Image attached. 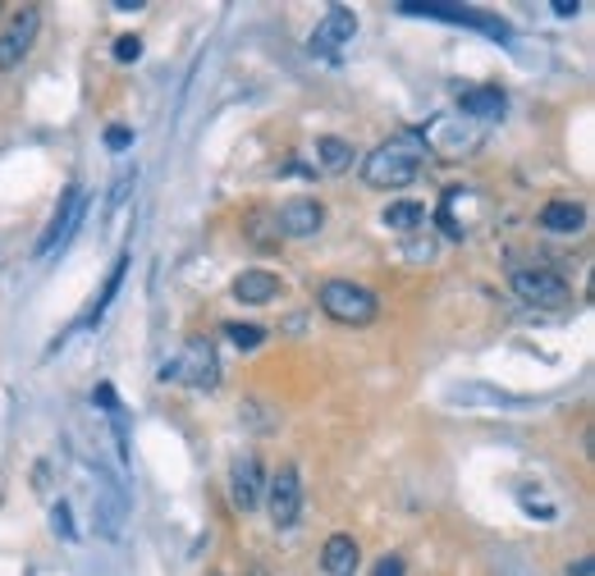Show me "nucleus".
Here are the masks:
<instances>
[{"label": "nucleus", "mask_w": 595, "mask_h": 576, "mask_svg": "<svg viewBox=\"0 0 595 576\" xmlns=\"http://www.w3.org/2000/svg\"><path fill=\"white\" fill-rule=\"evenodd\" d=\"M431 161L426 155V142L417 128H403V134H394L390 142H380L367 161H362V183L376 193H394V188H408L412 178L422 174V165Z\"/></svg>", "instance_id": "f257e3e1"}, {"label": "nucleus", "mask_w": 595, "mask_h": 576, "mask_svg": "<svg viewBox=\"0 0 595 576\" xmlns=\"http://www.w3.org/2000/svg\"><path fill=\"white\" fill-rule=\"evenodd\" d=\"M321 311L340 325H371L380 316V302L371 288H362L353 279H330L321 284Z\"/></svg>", "instance_id": "f03ea898"}, {"label": "nucleus", "mask_w": 595, "mask_h": 576, "mask_svg": "<svg viewBox=\"0 0 595 576\" xmlns=\"http://www.w3.org/2000/svg\"><path fill=\"white\" fill-rule=\"evenodd\" d=\"M161 380H165V384H170V380H174V384H188V389H216L220 361H216L211 338H188L184 353L161 366Z\"/></svg>", "instance_id": "7ed1b4c3"}, {"label": "nucleus", "mask_w": 595, "mask_h": 576, "mask_svg": "<svg viewBox=\"0 0 595 576\" xmlns=\"http://www.w3.org/2000/svg\"><path fill=\"white\" fill-rule=\"evenodd\" d=\"M513 293L540 307V311H563L568 302H573V288H568L563 275L546 270V266H523V270H513Z\"/></svg>", "instance_id": "20e7f679"}, {"label": "nucleus", "mask_w": 595, "mask_h": 576, "mask_svg": "<svg viewBox=\"0 0 595 576\" xmlns=\"http://www.w3.org/2000/svg\"><path fill=\"white\" fill-rule=\"evenodd\" d=\"M468 124H472V119H468ZM468 124L454 119V115H439V119H431V128H417L422 142H426V155H439V161H458V155L477 151L481 128H477V134H458V128H468Z\"/></svg>", "instance_id": "39448f33"}, {"label": "nucleus", "mask_w": 595, "mask_h": 576, "mask_svg": "<svg viewBox=\"0 0 595 576\" xmlns=\"http://www.w3.org/2000/svg\"><path fill=\"white\" fill-rule=\"evenodd\" d=\"M262 499H266V508H271L275 531H289L294 521L302 517V481H298V471H294V466H279Z\"/></svg>", "instance_id": "423d86ee"}, {"label": "nucleus", "mask_w": 595, "mask_h": 576, "mask_svg": "<svg viewBox=\"0 0 595 576\" xmlns=\"http://www.w3.org/2000/svg\"><path fill=\"white\" fill-rule=\"evenodd\" d=\"M399 14H412V19H439V23H462V28H477V33H490V37H508V28L500 19H490L481 10H462V5H412L403 0Z\"/></svg>", "instance_id": "0eeeda50"}, {"label": "nucleus", "mask_w": 595, "mask_h": 576, "mask_svg": "<svg viewBox=\"0 0 595 576\" xmlns=\"http://www.w3.org/2000/svg\"><path fill=\"white\" fill-rule=\"evenodd\" d=\"M37 28H42V10H33V5L10 19V28L0 33V69H14L23 56H28Z\"/></svg>", "instance_id": "6e6552de"}, {"label": "nucleus", "mask_w": 595, "mask_h": 576, "mask_svg": "<svg viewBox=\"0 0 595 576\" xmlns=\"http://www.w3.org/2000/svg\"><path fill=\"white\" fill-rule=\"evenodd\" d=\"M353 33H357V14L344 10V5H334V10L317 23V33H312V42H307V50H312V56H321V60H330Z\"/></svg>", "instance_id": "1a4fd4ad"}, {"label": "nucleus", "mask_w": 595, "mask_h": 576, "mask_svg": "<svg viewBox=\"0 0 595 576\" xmlns=\"http://www.w3.org/2000/svg\"><path fill=\"white\" fill-rule=\"evenodd\" d=\"M325 224V206L321 201H289V206H279L275 211V229L284 233V239H312V233Z\"/></svg>", "instance_id": "9d476101"}, {"label": "nucleus", "mask_w": 595, "mask_h": 576, "mask_svg": "<svg viewBox=\"0 0 595 576\" xmlns=\"http://www.w3.org/2000/svg\"><path fill=\"white\" fill-rule=\"evenodd\" d=\"M83 211H88V197L73 188L65 201H60V216L50 220V229L42 233V243H37V252L46 256V252H56V247H65L69 239H73V229H79V220H83Z\"/></svg>", "instance_id": "9b49d317"}, {"label": "nucleus", "mask_w": 595, "mask_h": 576, "mask_svg": "<svg viewBox=\"0 0 595 576\" xmlns=\"http://www.w3.org/2000/svg\"><path fill=\"white\" fill-rule=\"evenodd\" d=\"M262 494H266V485H262V462H256V458H239V462H234V476H229V499H234V508L252 512L256 504H262Z\"/></svg>", "instance_id": "f8f14e48"}, {"label": "nucleus", "mask_w": 595, "mask_h": 576, "mask_svg": "<svg viewBox=\"0 0 595 576\" xmlns=\"http://www.w3.org/2000/svg\"><path fill=\"white\" fill-rule=\"evenodd\" d=\"M504 111H508V96H504L500 88H462V92H458V115L472 119V124L500 119Z\"/></svg>", "instance_id": "ddd939ff"}, {"label": "nucleus", "mask_w": 595, "mask_h": 576, "mask_svg": "<svg viewBox=\"0 0 595 576\" xmlns=\"http://www.w3.org/2000/svg\"><path fill=\"white\" fill-rule=\"evenodd\" d=\"M275 293H279V275H271V270H243V275L234 279V298L248 302V307H262V302H271Z\"/></svg>", "instance_id": "4468645a"}, {"label": "nucleus", "mask_w": 595, "mask_h": 576, "mask_svg": "<svg viewBox=\"0 0 595 576\" xmlns=\"http://www.w3.org/2000/svg\"><path fill=\"white\" fill-rule=\"evenodd\" d=\"M582 224H586V206L582 201L559 197V201H550L546 211H540V229H550V233H577Z\"/></svg>", "instance_id": "2eb2a0df"}, {"label": "nucleus", "mask_w": 595, "mask_h": 576, "mask_svg": "<svg viewBox=\"0 0 595 576\" xmlns=\"http://www.w3.org/2000/svg\"><path fill=\"white\" fill-rule=\"evenodd\" d=\"M321 563L330 576H353L357 572V540L353 535H330L321 549Z\"/></svg>", "instance_id": "dca6fc26"}, {"label": "nucleus", "mask_w": 595, "mask_h": 576, "mask_svg": "<svg viewBox=\"0 0 595 576\" xmlns=\"http://www.w3.org/2000/svg\"><path fill=\"white\" fill-rule=\"evenodd\" d=\"M317 155H321V170H325V174H348L353 161H357L353 147H348L344 138H321V142H317Z\"/></svg>", "instance_id": "f3484780"}, {"label": "nucleus", "mask_w": 595, "mask_h": 576, "mask_svg": "<svg viewBox=\"0 0 595 576\" xmlns=\"http://www.w3.org/2000/svg\"><path fill=\"white\" fill-rule=\"evenodd\" d=\"M422 220H426L422 201H394L390 211H385V224H390V229H417Z\"/></svg>", "instance_id": "a211bd4d"}, {"label": "nucleus", "mask_w": 595, "mask_h": 576, "mask_svg": "<svg viewBox=\"0 0 595 576\" xmlns=\"http://www.w3.org/2000/svg\"><path fill=\"white\" fill-rule=\"evenodd\" d=\"M225 334L234 338L239 348H262L266 344V330H256V325H225Z\"/></svg>", "instance_id": "6ab92c4d"}, {"label": "nucleus", "mask_w": 595, "mask_h": 576, "mask_svg": "<svg viewBox=\"0 0 595 576\" xmlns=\"http://www.w3.org/2000/svg\"><path fill=\"white\" fill-rule=\"evenodd\" d=\"M138 56H142V42H138V37H119V42H115V60L134 65Z\"/></svg>", "instance_id": "aec40b11"}, {"label": "nucleus", "mask_w": 595, "mask_h": 576, "mask_svg": "<svg viewBox=\"0 0 595 576\" xmlns=\"http://www.w3.org/2000/svg\"><path fill=\"white\" fill-rule=\"evenodd\" d=\"M50 517H56V531H60L65 540H79V531H73V517H69L65 504H56V512H50Z\"/></svg>", "instance_id": "412c9836"}, {"label": "nucleus", "mask_w": 595, "mask_h": 576, "mask_svg": "<svg viewBox=\"0 0 595 576\" xmlns=\"http://www.w3.org/2000/svg\"><path fill=\"white\" fill-rule=\"evenodd\" d=\"M106 147H111V151H128V147H134V128H111Z\"/></svg>", "instance_id": "4be33fe9"}, {"label": "nucleus", "mask_w": 595, "mask_h": 576, "mask_svg": "<svg viewBox=\"0 0 595 576\" xmlns=\"http://www.w3.org/2000/svg\"><path fill=\"white\" fill-rule=\"evenodd\" d=\"M371 576H403V558H394V554H385L380 563H376V572Z\"/></svg>", "instance_id": "5701e85b"}, {"label": "nucleus", "mask_w": 595, "mask_h": 576, "mask_svg": "<svg viewBox=\"0 0 595 576\" xmlns=\"http://www.w3.org/2000/svg\"><path fill=\"white\" fill-rule=\"evenodd\" d=\"M92 399H96L101 407H115V403H119V399H115V389H111V384H96V394H92Z\"/></svg>", "instance_id": "b1692460"}, {"label": "nucleus", "mask_w": 595, "mask_h": 576, "mask_svg": "<svg viewBox=\"0 0 595 576\" xmlns=\"http://www.w3.org/2000/svg\"><path fill=\"white\" fill-rule=\"evenodd\" d=\"M554 14H563V19L577 14V0H554Z\"/></svg>", "instance_id": "393cba45"}, {"label": "nucleus", "mask_w": 595, "mask_h": 576, "mask_svg": "<svg viewBox=\"0 0 595 576\" xmlns=\"http://www.w3.org/2000/svg\"><path fill=\"white\" fill-rule=\"evenodd\" d=\"M568 576H591V563H573V567H568Z\"/></svg>", "instance_id": "a878e982"}, {"label": "nucleus", "mask_w": 595, "mask_h": 576, "mask_svg": "<svg viewBox=\"0 0 595 576\" xmlns=\"http://www.w3.org/2000/svg\"><path fill=\"white\" fill-rule=\"evenodd\" d=\"M211 576H220V572H211Z\"/></svg>", "instance_id": "bb28decb"}]
</instances>
